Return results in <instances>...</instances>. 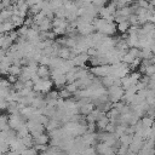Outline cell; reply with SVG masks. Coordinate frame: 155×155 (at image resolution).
<instances>
[{
  "mask_svg": "<svg viewBox=\"0 0 155 155\" xmlns=\"http://www.w3.org/2000/svg\"><path fill=\"white\" fill-rule=\"evenodd\" d=\"M108 96H109V99L111 103L120 102V101H122V98L125 96V90L122 86L113 85L111 87L108 88Z\"/></svg>",
  "mask_w": 155,
  "mask_h": 155,
  "instance_id": "cell-1",
  "label": "cell"
},
{
  "mask_svg": "<svg viewBox=\"0 0 155 155\" xmlns=\"http://www.w3.org/2000/svg\"><path fill=\"white\" fill-rule=\"evenodd\" d=\"M90 71H91L94 76L104 78V76H107V75H110V73H111V65H110V64H104V65L92 67Z\"/></svg>",
  "mask_w": 155,
  "mask_h": 155,
  "instance_id": "cell-2",
  "label": "cell"
},
{
  "mask_svg": "<svg viewBox=\"0 0 155 155\" xmlns=\"http://www.w3.org/2000/svg\"><path fill=\"white\" fill-rule=\"evenodd\" d=\"M79 110H80V115H84V116H87L88 114H91L93 110H94V104L92 102H87V103H84L79 107Z\"/></svg>",
  "mask_w": 155,
  "mask_h": 155,
  "instance_id": "cell-3",
  "label": "cell"
},
{
  "mask_svg": "<svg viewBox=\"0 0 155 155\" xmlns=\"http://www.w3.org/2000/svg\"><path fill=\"white\" fill-rule=\"evenodd\" d=\"M38 75L41 79H50L51 78V68L47 65H40L38 67Z\"/></svg>",
  "mask_w": 155,
  "mask_h": 155,
  "instance_id": "cell-4",
  "label": "cell"
},
{
  "mask_svg": "<svg viewBox=\"0 0 155 155\" xmlns=\"http://www.w3.org/2000/svg\"><path fill=\"white\" fill-rule=\"evenodd\" d=\"M34 138V145H47L51 140V137H48L46 133H42L38 137H33Z\"/></svg>",
  "mask_w": 155,
  "mask_h": 155,
  "instance_id": "cell-5",
  "label": "cell"
},
{
  "mask_svg": "<svg viewBox=\"0 0 155 155\" xmlns=\"http://www.w3.org/2000/svg\"><path fill=\"white\" fill-rule=\"evenodd\" d=\"M15 24L11 22V21H8V22H4V23H1V34H8V33H11V31H13L15 30Z\"/></svg>",
  "mask_w": 155,
  "mask_h": 155,
  "instance_id": "cell-6",
  "label": "cell"
},
{
  "mask_svg": "<svg viewBox=\"0 0 155 155\" xmlns=\"http://www.w3.org/2000/svg\"><path fill=\"white\" fill-rule=\"evenodd\" d=\"M109 122H110V119H109V117L107 116V114H105L103 117H101V119L96 122V125H97V128H98L99 131H104Z\"/></svg>",
  "mask_w": 155,
  "mask_h": 155,
  "instance_id": "cell-7",
  "label": "cell"
},
{
  "mask_svg": "<svg viewBox=\"0 0 155 155\" xmlns=\"http://www.w3.org/2000/svg\"><path fill=\"white\" fill-rule=\"evenodd\" d=\"M45 127H46V130H47L48 132H52V131H54V130L59 128V120L50 119V120H48V122H47V125H46Z\"/></svg>",
  "mask_w": 155,
  "mask_h": 155,
  "instance_id": "cell-8",
  "label": "cell"
},
{
  "mask_svg": "<svg viewBox=\"0 0 155 155\" xmlns=\"http://www.w3.org/2000/svg\"><path fill=\"white\" fill-rule=\"evenodd\" d=\"M102 85L104 86V87H111L114 84H115V78L113 76V75H107V76H104V78H102Z\"/></svg>",
  "mask_w": 155,
  "mask_h": 155,
  "instance_id": "cell-9",
  "label": "cell"
},
{
  "mask_svg": "<svg viewBox=\"0 0 155 155\" xmlns=\"http://www.w3.org/2000/svg\"><path fill=\"white\" fill-rule=\"evenodd\" d=\"M130 27H131V24H130V22H128V21H125V22L117 23V25H116L117 31H119V33H121V34H126V33L128 31Z\"/></svg>",
  "mask_w": 155,
  "mask_h": 155,
  "instance_id": "cell-10",
  "label": "cell"
},
{
  "mask_svg": "<svg viewBox=\"0 0 155 155\" xmlns=\"http://www.w3.org/2000/svg\"><path fill=\"white\" fill-rule=\"evenodd\" d=\"M140 121H142V124H143V127H148V128H151L153 125L155 124V119H154V117H150V116H148V115L143 116V117L140 119Z\"/></svg>",
  "mask_w": 155,
  "mask_h": 155,
  "instance_id": "cell-11",
  "label": "cell"
},
{
  "mask_svg": "<svg viewBox=\"0 0 155 155\" xmlns=\"http://www.w3.org/2000/svg\"><path fill=\"white\" fill-rule=\"evenodd\" d=\"M22 68H23V67H19V65H15V64H12V65L10 67V69H8V74H10V75H15V76H18V78H19V75L22 74Z\"/></svg>",
  "mask_w": 155,
  "mask_h": 155,
  "instance_id": "cell-12",
  "label": "cell"
},
{
  "mask_svg": "<svg viewBox=\"0 0 155 155\" xmlns=\"http://www.w3.org/2000/svg\"><path fill=\"white\" fill-rule=\"evenodd\" d=\"M58 93H59V98H62V99H69L73 94L65 88V87H63V88H61V90H58Z\"/></svg>",
  "mask_w": 155,
  "mask_h": 155,
  "instance_id": "cell-13",
  "label": "cell"
},
{
  "mask_svg": "<svg viewBox=\"0 0 155 155\" xmlns=\"http://www.w3.org/2000/svg\"><path fill=\"white\" fill-rule=\"evenodd\" d=\"M65 88L71 93V94H75L78 91H79V87H78V85H76V82H71V84H67V86H65Z\"/></svg>",
  "mask_w": 155,
  "mask_h": 155,
  "instance_id": "cell-14",
  "label": "cell"
},
{
  "mask_svg": "<svg viewBox=\"0 0 155 155\" xmlns=\"http://www.w3.org/2000/svg\"><path fill=\"white\" fill-rule=\"evenodd\" d=\"M6 79H7V81H8L11 85H15V84L18 81V76H15V75H10V74L6 76Z\"/></svg>",
  "mask_w": 155,
  "mask_h": 155,
  "instance_id": "cell-15",
  "label": "cell"
}]
</instances>
